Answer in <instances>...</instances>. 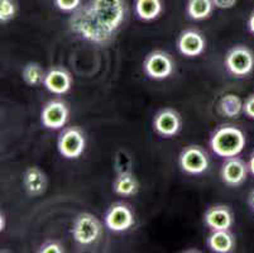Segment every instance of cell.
Segmentation results:
<instances>
[{"mask_svg": "<svg viewBox=\"0 0 254 253\" xmlns=\"http://www.w3.org/2000/svg\"><path fill=\"white\" fill-rule=\"evenodd\" d=\"M57 148L61 156L67 160H76L81 157L86 148V138L84 132L77 127H70L62 131L59 137Z\"/></svg>", "mask_w": 254, "mask_h": 253, "instance_id": "cell-6", "label": "cell"}, {"mask_svg": "<svg viewBox=\"0 0 254 253\" xmlns=\"http://www.w3.org/2000/svg\"><path fill=\"white\" fill-rule=\"evenodd\" d=\"M248 205H249V208H251L252 212L254 213V189L252 190L248 195Z\"/></svg>", "mask_w": 254, "mask_h": 253, "instance_id": "cell-29", "label": "cell"}, {"mask_svg": "<svg viewBox=\"0 0 254 253\" xmlns=\"http://www.w3.org/2000/svg\"><path fill=\"white\" fill-rule=\"evenodd\" d=\"M43 85L52 94L64 95L70 91L72 87V78L70 73L62 67H53L48 73H46Z\"/></svg>", "mask_w": 254, "mask_h": 253, "instance_id": "cell-15", "label": "cell"}, {"mask_svg": "<svg viewBox=\"0 0 254 253\" xmlns=\"http://www.w3.org/2000/svg\"><path fill=\"white\" fill-rule=\"evenodd\" d=\"M214 6L212 0H189L187 15L193 20H204L211 15Z\"/></svg>", "mask_w": 254, "mask_h": 253, "instance_id": "cell-20", "label": "cell"}, {"mask_svg": "<svg viewBox=\"0 0 254 253\" xmlns=\"http://www.w3.org/2000/svg\"><path fill=\"white\" fill-rule=\"evenodd\" d=\"M145 75L153 80H165L175 71L173 59L165 51H153L143 62Z\"/></svg>", "mask_w": 254, "mask_h": 253, "instance_id": "cell-8", "label": "cell"}, {"mask_svg": "<svg viewBox=\"0 0 254 253\" xmlns=\"http://www.w3.org/2000/svg\"><path fill=\"white\" fill-rule=\"evenodd\" d=\"M87 5L96 19L113 36L119 31L128 15L126 0H89Z\"/></svg>", "mask_w": 254, "mask_h": 253, "instance_id": "cell-2", "label": "cell"}, {"mask_svg": "<svg viewBox=\"0 0 254 253\" xmlns=\"http://www.w3.org/2000/svg\"><path fill=\"white\" fill-rule=\"evenodd\" d=\"M82 0H55L57 8L64 13H73L81 6Z\"/></svg>", "mask_w": 254, "mask_h": 253, "instance_id": "cell-25", "label": "cell"}, {"mask_svg": "<svg viewBox=\"0 0 254 253\" xmlns=\"http://www.w3.org/2000/svg\"><path fill=\"white\" fill-rule=\"evenodd\" d=\"M225 69L235 78H246L254 69V55L246 46H235L224 59Z\"/></svg>", "mask_w": 254, "mask_h": 253, "instance_id": "cell-5", "label": "cell"}, {"mask_svg": "<svg viewBox=\"0 0 254 253\" xmlns=\"http://www.w3.org/2000/svg\"><path fill=\"white\" fill-rule=\"evenodd\" d=\"M248 167H249V171H251V173L254 176V152L252 153L251 159H249Z\"/></svg>", "mask_w": 254, "mask_h": 253, "instance_id": "cell-31", "label": "cell"}, {"mask_svg": "<svg viewBox=\"0 0 254 253\" xmlns=\"http://www.w3.org/2000/svg\"><path fill=\"white\" fill-rule=\"evenodd\" d=\"M248 29L252 34H254V11L252 13V15L249 17L248 20Z\"/></svg>", "mask_w": 254, "mask_h": 253, "instance_id": "cell-30", "label": "cell"}, {"mask_svg": "<svg viewBox=\"0 0 254 253\" xmlns=\"http://www.w3.org/2000/svg\"><path fill=\"white\" fill-rule=\"evenodd\" d=\"M17 14V4L14 0H0V22L8 23Z\"/></svg>", "mask_w": 254, "mask_h": 253, "instance_id": "cell-24", "label": "cell"}, {"mask_svg": "<svg viewBox=\"0 0 254 253\" xmlns=\"http://www.w3.org/2000/svg\"><path fill=\"white\" fill-rule=\"evenodd\" d=\"M215 8L219 9H230L237 4V0H212Z\"/></svg>", "mask_w": 254, "mask_h": 253, "instance_id": "cell-28", "label": "cell"}, {"mask_svg": "<svg viewBox=\"0 0 254 253\" xmlns=\"http://www.w3.org/2000/svg\"><path fill=\"white\" fill-rule=\"evenodd\" d=\"M244 103L238 95L225 94L219 101V110L226 118H238L243 111Z\"/></svg>", "mask_w": 254, "mask_h": 253, "instance_id": "cell-21", "label": "cell"}, {"mask_svg": "<svg viewBox=\"0 0 254 253\" xmlns=\"http://www.w3.org/2000/svg\"><path fill=\"white\" fill-rule=\"evenodd\" d=\"M47 176L39 167H28L23 175V186L31 196H41L47 190Z\"/></svg>", "mask_w": 254, "mask_h": 253, "instance_id": "cell-16", "label": "cell"}, {"mask_svg": "<svg viewBox=\"0 0 254 253\" xmlns=\"http://www.w3.org/2000/svg\"><path fill=\"white\" fill-rule=\"evenodd\" d=\"M68 25L73 33L92 45L106 46L114 38V36L106 31L103 24L96 19L87 4L81 5L71 14Z\"/></svg>", "mask_w": 254, "mask_h": 253, "instance_id": "cell-1", "label": "cell"}, {"mask_svg": "<svg viewBox=\"0 0 254 253\" xmlns=\"http://www.w3.org/2000/svg\"><path fill=\"white\" fill-rule=\"evenodd\" d=\"M138 184L135 176L131 173H120L113 182V191L119 196H133L138 192Z\"/></svg>", "mask_w": 254, "mask_h": 253, "instance_id": "cell-19", "label": "cell"}, {"mask_svg": "<svg viewBox=\"0 0 254 253\" xmlns=\"http://www.w3.org/2000/svg\"><path fill=\"white\" fill-rule=\"evenodd\" d=\"M22 78L28 86H38L45 81L46 73L43 71L41 65L36 64V62H29L23 69Z\"/></svg>", "mask_w": 254, "mask_h": 253, "instance_id": "cell-22", "label": "cell"}, {"mask_svg": "<svg viewBox=\"0 0 254 253\" xmlns=\"http://www.w3.org/2000/svg\"><path fill=\"white\" fill-rule=\"evenodd\" d=\"M0 218H1V219H0V229H1V231H4V229H5V215L1 213Z\"/></svg>", "mask_w": 254, "mask_h": 253, "instance_id": "cell-32", "label": "cell"}, {"mask_svg": "<svg viewBox=\"0 0 254 253\" xmlns=\"http://www.w3.org/2000/svg\"><path fill=\"white\" fill-rule=\"evenodd\" d=\"M247 143L243 131L234 125H221L210 138V148L216 156L223 159L237 157Z\"/></svg>", "mask_w": 254, "mask_h": 253, "instance_id": "cell-3", "label": "cell"}, {"mask_svg": "<svg viewBox=\"0 0 254 253\" xmlns=\"http://www.w3.org/2000/svg\"><path fill=\"white\" fill-rule=\"evenodd\" d=\"M206 243L210 251L215 253H229L235 248V238L229 231H212Z\"/></svg>", "mask_w": 254, "mask_h": 253, "instance_id": "cell-17", "label": "cell"}, {"mask_svg": "<svg viewBox=\"0 0 254 253\" xmlns=\"http://www.w3.org/2000/svg\"><path fill=\"white\" fill-rule=\"evenodd\" d=\"M103 227L98 218L90 213H81L75 218L72 224V238L78 246L89 247L99 241Z\"/></svg>", "mask_w": 254, "mask_h": 253, "instance_id": "cell-4", "label": "cell"}, {"mask_svg": "<svg viewBox=\"0 0 254 253\" xmlns=\"http://www.w3.org/2000/svg\"><path fill=\"white\" fill-rule=\"evenodd\" d=\"M134 9L140 20L152 22L161 15L163 5L161 0H135Z\"/></svg>", "mask_w": 254, "mask_h": 253, "instance_id": "cell-18", "label": "cell"}, {"mask_svg": "<svg viewBox=\"0 0 254 253\" xmlns=\"http://www.w3.org/2000/svg\"><path fill=\"white\" fill-rule=\"evenodd\" d=\"M182 127L181 115L175 109L166 108L158 111L153 119V129L158 136L171 138L179 134Z\"/></svg>", "mask_w": 254, "mask_h": 253, "instance_id": "cell-11", "label": "cell"}, {"mask_svg": "<svg viewBox=\"0 0 254 253\" xmlns=\"http://www.w3.org/2000/svg\"><path fill=\"white\" fill-rule=\"evenodd\" d=\"M114 167L118 175L120 173H131L133 172V160L127 151H117L114 157Z\"/></svg>", "mask_w": 254, "mask_h": 253, "instance_id": "cell-23", "label": "cell"}, {"mask_svg": "<svg viewBox=\"0 0 254 253\" xmlns=\"http://www.w3.org/2000/svg\"><path fill=\"white\" fill-rule=\"evenodd\" d=\"M248 171V165L239 157L225 159V162L223 164L220 170L221 181L226 186L238 187L246 182Z\"/></svg>", "mask_w": 254, "mask_h": 253, "instance_id": "cell-12", "label": "cell"}, {"mask_svg": "<svg viewBox=\"0 0 254 253\" xmlns=\"http://www.w3.org/2000/svg\"><path fill=\"white\" fill-rule=\"evenodd\" d=\"M177 48L180 53L186 57H197L204 53L206 41L200 32L195 29H187L180 34L177 39Z\"/></svg>", "mask_w": 254, "mask_h": 253, "instance_id": "cell-13", "label": "cell"}, {"mask_svg": "<svg viewBox=\"0 0 254 253\" xmlns=\"http://www.w3.org/2000/svg\"><path fill=\"white\" fill-rule=\"evenodd\" d=\"M204 222L211 231H229L234 218L229 206L214 205L205 212Z\"/></svg>", "mask_w": 254, "mask_h": 253, "instance_id": "cell-14", "label": "cell"}, {"mask_svg": "<svg viewBox=\"0 0 254 253\" xmlns=\"http://www.w3.org/2000/svg\"><path fill=\"white\" fill-rule=\"evenodd\" d=\"M243 113L251 119H254V94L249 95L244 101Z\"/></svg>", "mask_w": 254, "mask_h": 253, "instance_id": "cell-27", "label": "cell"}, {"mask_svg": "<svg viewBox=\"0 0 254 253\" xmlns=\"http://www.w3.org/2000/svg\"><path fill=\"white\" fill-rule=\"evenodd\" d=\"M39 253H64V247L56 241H47L38 250Z\"/></svg>", "mask_w": 254, "mask_h": 253, "instance_id": "cell-26", "label": "cell"}, {"mask_svg": "<svg viewBox=\"0 0 254 253\" xmlns=\"http://www.w3.org/2000/svg\"><path fill=\"white\" fill-rule=\"evenodd\" d=\"M70 110L67 104L62 100H51L43 106L41 111V122L43 127L52 131L64 128L68 120Z\"/></svg>", "mask_w": 254, "mask_h": 253, "instance_id": "cell-10", "label": "cell"}, {"mask_svg": "<svg viewBox=\"0 0 254 253\" xmlns=\"http://www.w3.org/2000/svg\"><path fill=\"white\" fill-rule=\"evenodd\" d=\"M104 223L109 231L114 232V233H123L134 226V213L130 206L127 204H113L104 217Z\"/></svg>", "mask_w": 254, "mask_h": 253, "instance_id": "cell-9", "label": "cell"}, {"mask_svg": "<svg viewBox=\"0 0 254 253\" xmlns=\"http://www.w3.org/2000/svg\"><path fill=\"white\" fill-rule=\"evenodd\" d=\"M179 165L187 175H201L210 166L209 155L200 146H189L182 150Z\"/></svg>", "mask_w": 254, "mask_h": 253, "instance_id": "cell-7", "label": "cell"}]
</instances>
